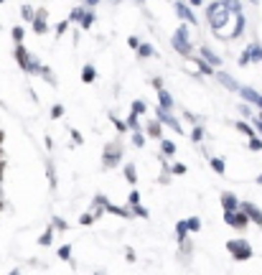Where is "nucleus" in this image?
<instances>
[{"label":"nucleus","instance_id":"nucleus-17","mask_svg":"<svg viewBox=\"0 0 262 275\" xmlns=\"http://www.w3.org/2000/svg\"><path fill=\"white\" fill-rule=\"evenodd\" d=\"M82 76H84V82H92V79H95V67H84Z\"/></svg>","mask_w":262,"mask_h":275},{"label":"nucleus","instance_id":"nucleus-10","mask_svg":"<svg viewBox=\"0 0 262 275\" xmlns=\"http://www.w3.org/2000/svg\"><path fill=\"white\" fill-rule=\"evenodd\" d=\"M201 59H204V61L209 64V67H216V64H221V59H219V56L214 54L212 49H206V46L201 49Z\"/></svg>","mask_w":262,"mask_h":275},{"label":"nucleus","instance_id":"nucleus-27","mask_svg":"<svg viewBox=\"0 0 262 275\" xmlns=\"http://www.w3.org/2000/svg\"><path fill=\"white\" fill-rule=\"evenodd\" d=\"M250 3H257V0H250Z\"/></svg>","mask_w":262,"mask_h":275},{"label":"nucleus","instance_id":"nucleus-26","mask_svg":"<svg viewBox=\"0 0 262 275\" xmlns=\"http://www.w3.org/2000/svg\"><path fill=\"white\" fill-rule=\"evenodd\" d=\"M257 181H260V183H262V176H260V178H257Z\"/></svg>","mask_w":262,"mask_h":275},{"label":"nucleus","instance_id":"nucleus-2","mask_svg":"<svg viewBox=\"0 0 262 275\" xmlns=\"http://www.w3.org/2000/svg\"><path fill=\"white\" fill-rule=\"evenodd\" d=\"M16 56H18V64H21V67H23L25 72H44V74H46V69H41V67H38V64L31 59V54H28V51H25L23 46H18Z\"/></svg>","mask_w":262,"mask_h":275},{"label":"nucleus","instance_id":"nucleus-9","mask_svg":"<svg viewBox=\"0 0 262 275\" xmlns=\"http://www.w3.org/2000/svg\"><path fill=\"white\" fill-rule=\"evenodd\" d=\"M176 13L183 18V21H189V23H196V18H193V13H191V8L186 5V3H176Z\"/></svg>","mask_w":262,"mask_h":275},{"label":"nucleus","instance_id":"nucleus-11","mask_svg":"<svg viewBox=\"0 0 262 275\" xmlns=\"http://www.w3.org/2000/svg\"><path fill=\"white\" fill-rule=\"evenodd\" d=\"M221 204H224L227 212H237V209H239L237 196H232V194H224V196H221Z\"/></svg>","mask_w":262,"mask_h":275},{"label":"nucleus","instance_id":"nucleus-7","mask_svg":"<svg viewBox=\"0 0 262 275\" xmlns=\"http://www.w3.org/2000/svg\"><path fill=\"white\" fill-rule=\"evenodd\" d=\"M33 28H36L38 33H44V31L48 28V18H46V10H38V13H36V18H33Z\"/></svg>","mask_w":262,"mask_h":275},{"label":"nucleus","instance_id":"nucleus-1","mask_svg":"<svg viewBox=\"0 0 262 275\" xmlns=\"http://www.w3.org/2000/svg\"><path fill=\"white\" fill-rule=\"evenodd\" d=\"M173 46L181 51L183 56H191V41H189V28H186V25L176 31V36H173Z\"/></svg>","mask_w":262,"mask_h":275},{"label":"nucleus","instance_id":"nucleus-6","mask_svg":"<svg viewBox=\"0 0 262 275\" xmlns=\"http://www.w3.org/2000/svg\"><path fill=\"white\" fill-rule=\"evenodd\" d=\"M239 209H242V212H244L247 217H250V219L255 222V225H260V227H262V212H260V209H257L255 204H250V201H244V204H242Z\"/></svg>","mask_w":262,"mask_h":275},{"label":"nucleus","instance_id":"nucleus-28","mask_svg":"<svg viewBox=\"0 0 262 275\" xmlns=\"http://www.w3.org/2000/svg\"><path fill=\"white\" fill-rule=\"evenodd\" d=\"M0 3H3V0H0Z\"/></svg>","mask_w":262,"mask_h":275},{"label":"nucleus","instance_id":"nucleus-8","mask_svg":"<svg viewBox=\"0 0 262 275\" xmlns=\"http://www.w3.org/2000/svg\"><path fill=\"white\" fill-rule=\"evenodd\" d=\"M117 161H120V148H117V146H110L107 150H104V163H107V166H115Z\"/></svg>","mask_w":262,"mask_h":275},{"label":"nucleus","instance_id":"nucleus-24","mask_svg":"<svg viewBox=\"0 0 262 275\" xmlns=\"http://www.w3.org/2000/svg\"><path fill=\"white\" fill-rule=\"evenodd\" d=\"M84 3H87V5H97V3H99V0H84Z\"/></svg>","mask_w":262,"mask_h":275},{"label":"nucleus","instance_id":"nucleus-5","mask_svg":"<svg viewBox=\"0 0 262 275\" xmlns=\"http://www.w3.org/2000/svg\"><path fill=\"white\" fill-rule=\"evenodd\" d=\"M229 252L237 260H247V257L252 255V247L247 245V242H229Z\"/></svg>","mask_w":262,"mask_h":275},{"label":"nucleus","instance_id":"nucleus-13","mask_svg":"<svg viewBox=\"0 0 262 275\" xmlns=\"http://www.w3.org/2000/svg\"><path fill=\"white\" fill-rule=\"evenodd\" d=\"M79 23H82V28H89V25L95 23V16H92L89 10H84V16H82V21H79Z\"/></svg>","mask_w":262,"mask_h":275},{"label":"nucleus","instance_id":"nucleus-16","mask_svg":"<svg viewBox=\"0 0 262 275\" xmlns=\"http://www.w3.org/2000/svg\"><path fill=\"white\" fill-rule=\"evenodd\" d=\"M138 51H140V56H145V59H148V56H153V46H148V44H140V49H138Z\"/></svg>","mask_w":262,"mask_h":275},{"label":"nucleus","instance_id":"nucleus-3","mask_svg":"<svg viewBox=\"0 0 262 275\" xmlns=\"http://www.w3.org/2000/svg\"><path fill=\"white\" fill-rule=\"evenodd\" d=\"M250 61H262V46L255 41V44H250L244 51H242V59H239V64L242 67H247Z\"/></svg>","mask_w":262,"mask_h":275},{"label":"nucleus","instance_id":"nucleus-23","mask_svg":"<svg viewBox=\"0 0 262 275\" xmlns=\"http://www.w3.org/2000/svg\"><path fill=\"white\" fill-rule=\"evenodd\" d=\"M201 138H204V130L196 127V130H193V140H201Z\"/></svg>","mask_w":262,"mask_h":275},{"label":"nucleus","instance_id":"nucleus-21","mask_svg":"<svg viewBox=\"0 0 262 275\" xmlns=\"http://www.w3.org/2000/svg\"><path fill=\"white\" fill-rule=\"evenodd\" d=\"M13 38L21 44V41H23V28H13Z\"/></svg>","mask_w":262,"mask_h":275},{"label":"nucleus","instance_id":"nucleus-25","mask_svg":"<svg viewBox=\"0 0 262 275\" xmlns=\"http://www.w3.org/2000/svg\"><path fill=\"white\" fill-rule=\"evenodd\" d=\"M204 3V0H191V5H201Z\"/></svg>","mask_w":262,"mask_h":275},{"label":"nucleus","instance_id":"nucleus-15","mask_svg":"<svg viewBox=\"0 0 262 275\" xmlns=\"http://www.w3.org/2000/svg\"><path fill=\"white\" fill-rule=\"evenodd\" d=\"M125 178H127L130 183L138 181V178H135V166H127V168H125Z\"/></svg>","mask_w":262,"mask_h":275},{"label":"nucleus","instance_id":"nucleus-22","mask_svg":"<svg viewBox=\"0 0 262 275\" xmlns=\"http://www.w3.org/2000/svg\"><path fill=\"white\" fill-rule=\"evenodd\" d=\"M212 166L216 168L219 174H224V161H212Z\"/></svg>","mask_w":262,"mask_h":275},{"label":"nucleus","instance_id":"nucleus-20","mask_svg":"<svg viewBox=\"0 0 262 275\" xmlns=\"http://www.w3.org/2000/svg\"><path fill=\"white\" fill-rule=\"evenodd\" d=\"M250 148H252V150H262V140L252 138V140H250Z\"/></svg>","mask_w":262,"mask_h":275},{"label":"nucleus","instance_id":"nucleus-19","mask_svg":"<svg viewBox=\"0 0 262 275\" xmlns=\"http://www.w3.org/2000/svg\"><path fill=\"white\" fill-rule=\"evenodd\" d=\"M23 18H25V21H33V18H36V16H33V8L25 5V8H23Z\"/></svg>","mask_w":262,"mask_h":275},{"label":"nucleus","instance_id":"nucleus-18","mask_svg":"<svg viewBox=\"0 0 262 275\" xmlns=\"http://www.w3.org/2000/svg\"><path fill=\"white\" fill-rule=\"evenodd\" d=\"M176 150V146H173V143L171 140H163V153H168V155H171Z\"/></svg>","mask_w":262,"mask_h":275},{"label":"nucleus","instance_id":"nucleus-4","mask_svg":"<svg viewBox=\"0 0 262 275\" xmlns=\"http://www.w3.org/2000/svg\"><path fill=\"white\" fill-rule=\"evenodd\" d=\"M227 222L232 227H237V229H244L247 225H250V217H247L242 209H237V212H227Z\"/></svg>","mask_w":262,"mask_h":275},{"label":"nucleus","instance_id":"nucleus-14","mask_svg":"<svg viewBox=\"0 0 262 275\" xmlns=\"http://www.w3.org/2000/svg\"><path fill=\"white\" fill-rule=\"evenodd\" d=\"M161 104H163V110H171V104H173V100L168 97V92H161Z\"/></svg>","mask_w":262,"mask_h":275},{"label":"nucleus","instance_id":"nucleus-12","mask_svg":"<svg viewBox=\"0 0 262 275\" xmlns=\"http://www.w3.org/2000/svg\"><path fill=\"white\" fill-rule=\"evenodd\" d=\"M237 130H239V133H244V135L250 138V140L255 138V130H252L250 125H247V123H237Z\"/></svg>","mask_w":262,"mask_h":275}]
</instances>
